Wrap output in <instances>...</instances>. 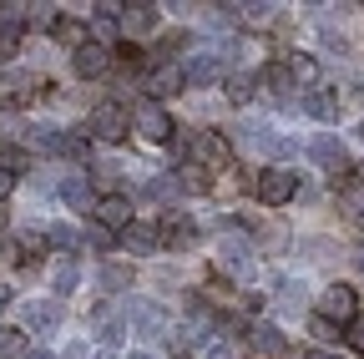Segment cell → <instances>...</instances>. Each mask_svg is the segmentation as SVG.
I'll use <instances>...</instances> for the list:
<instances>
[{
  "label": "cell",
  "instance_id": "836d02e7",
  "mask_svg": "<svg viewBox=\"0 0 364 359\" xmlns=\"http://www.w3.org/2000/svg\"><path fill=\"white\" fill-rule=\"evenodd\" d=\"M344 339H349V349H359V354H364V314H359V319L344 329Z\"/></svg>",
  "mask_w": 364,
  "mask_h": 359
},
{
  "label": "cell",
  "instance_id": "9a60e30c",
  "mask_svg": "<svg viewBox=\"0 0 364 359\" xmlns=\"http://www.w3.org/2000/svg\"><path fill=\"white\" fill-rule=\"evenodd\" d=\"M97 223H102V228H127V223H132V203L127 198H102L97 203Z\"/></svg>",
  "mask_w": 364,
  "mask_h": 359
},
{
  "label": "cell",
  "instance_id": "4316f807",
  "mask_svg": "<svg viewBox=\"0 0 364 359\" xmlns=\"http://www.w3.org/2000/svg\"><path fill=\"white\" fill-rule=\"evenodd\" d=\"M21 51V26H0V61H11Z\"/></svg>",
  "mask_w": 364,
  "mask_h": 359
},
{
  "label": "cell",
  "instance_id": "83f0119b",
  "mask_svg": "<svg viewBox=\"0 0 364 359\" xmlns=\"http://www.w3.org/2000/svg\"><path fill=\"white\" fill-rule=\"evenodd\" d=\"M284 66H289V76H294V81H314V56H299V51H294Z\"/></svg>",
  "mask_w": 364,
  "mask_h": 359
},
{
  "label": "cell",
  "instance_id": "1f68e13d",
  "mask_svg": "<svg viewBox=\"0 0 364 359\" xmlns=\"http://www.w3.org/2000/svg\"><path fill=\"white\" fill-rule=\"evenodd\" d=\"M263 81L273 86V92H294V86H299V81L289 76V66H268V76H263Z\"/></svg>",
  "mask_w": 364,
  "mask_h": 359
},
{
  "label": "cell",
  "instance_id": "f1b7e54d",
  "mask_svg": "<svg viewBox=\"0 0 364 359\" xmlns=\"http://www.w3.org/2000/svg\"><path fill=\"white\" fill-rule=\"evenodd\" d=\"M122 329H127L122 319H102V329H97V339H102V349H117V344H122Z\"/></svg>",
  "mask_w": 364,
  "mask_h": 359
},
{
  "label": "cell",
  "instance_id": "b9f144b4",
  "mask_svg": "<svg viewBox=\"0 0 364 359\" xmlns=\"http://www.w3.org/2000/svg\"><path fill=\"white\" fill-rule=\"evenodd\" d=\"M359 268H364V248H359Z\"/></svg>",
  "mask_w": 364,
  "mask_h": 359
},
{
  "label": "cell",
  "instance_id": "7402d4cb",
  "mask_svg": "<svg viewBox=\"0 0 364 359\" xmlns=\"http://www.w3.org/2000/svg\"><path fill=\"white\" fill-rule=\"evenodd\" d=\"M248 344L263 349V354H284V334L273 329V324H253V329H248Z\"/></svg>",
  "mask_w": 364,
  "mask_h": 359
},
{
  "label": "cell",
  "instance_id": "5b68a950",
  "mask_svg": "<svg viewBox=\"0 0 364 359\" xmlns=\"http://www.w3.org/2000/svg\"><path fill=\"white\" fill-rule=\"evenodd\" d=\"M309 157L324 167V172H334V183H344V172H349V152H344V142H339V137H314V142H309Z\"/></svg>",
  "mask_w": 364,
  "mask_h": 359
},
{
  "label": "cell",
  "instance_id": "5bb4252c",
  "mask_svg": "<svg viewBox=\"0 0 364 359\" xmlns=\"http://www.w3.org/2000/svg\"><path fill=\"white\" fill-rule=\"evenodd\" d=\"M107 66H112V51H107V46H97V41H91L86 51H76V76H86V81H97Z\"/></svg>",
  "mask_w": 364,
  "mask_h": 359
},
{
  "label": "cell",
  "instance_id": "7bdbcfd3",
  "mask_svg": "<svg viewBox=\"0 0 364 359\" xmlns=\"http://www.w3.org/2000/svg\"><path fill=\"white\" fill-rule=\"evenodd\" d=\"M97 359H112V354H107V349H102V354H97Z\"/></svg>",
  "mask_w": 364,
  "mask_h": 359
},
{
  "label": "cell",
  "instance_id": "7a4b0ae2",
  "mask_svg": "<svg viewBox=\"0 0 364 359\" xmlns=\"http://www.w3.org/2000/svg\"><path fill=\"white\" fill-rule=\"evenodd\" d=\"M132 122H136V117H132L122 102H97V107H91V132H97L102 142H122L127 132H132Z\"/></svg>",
  "mask_w": 364,
  "mask_h": 359
},
{
  "label": "cell",
  "instance_id": "484cf974",
  "mask_svg": "<svg viewBox=\"0 0 364 359\" xmlns=\"http://www.w3.org/2000/svg\"><path fill=\"white\" fill-rule=\"evenodd\" d=\"M76 284H81V268H76V263H71V258H66V263H61V268H56V294H71V289H76Z\"/></svg>",
  "mask_w": 364,
  "mask_h": 359
},
{
  "label": "cell",
  "instance_id": "6da1fadb",
  "mask_svg": "<svg viewBox=\"0 0 364 359\" xmlns=\"http://www.w3.org/2000/svg\"><path fill=\"white\" fill-rule=\"evenodd\" d=\"M253 193H258V203H268V208H284V203L299 193V172H289V167H268V172L253 177Z\"/></svg>",
  "mask_w": 364,
  "mask_h": 359
},
{
  "label": "cell",
  "instance_id": "8d00e7d4",
  "mask_svg": "<svg viewBox=\"0 0 364 359\" xmlns=\"http://www.w3.org/2000/svg\"><path fill=\"white\" fill-rule=\"evenodd\" d=\"M61 359H86V344H71V349H66Z\"/></svg>",
  "mask_w": 364,
  "mask_h": 359
},
{
  "label": "cell",
  "instance_id": "f546056e",
  "mask_svg": "<svg viewBox=\"0 0 364 359\" xmlns=\"http://www.w3.org/2000/svg\"><path fill=\"white\" fill-rule=\"evenodd\" d=\"M31 349H26V334H6L0 339V359H26Z\"/></svg>",
  "mask_w": 364,
  "mask_h": 359
},
{
  "label": "cell",
  "instance_id": "ee69618b",
  "mask_svg": "<svg viewBox=\"0 0 364 359\" xmlns=\"http://www.w3.org/2000/svg\"><path fill=\"white\" fill-rule=\"evenodd\" d=\"M359 137H364V122H359Z\"/></svg>",
  "mask_w": 364,
  "mask_h": 359
},
{
  "label": "cell",
  "instance_id": "8fae6325",
  "mask_svg": "<svg viewBox=\"0 0 364 359\" xmlns=\"http://www.w3.org/2000/svg\"><path fill=\"white\" fill-rule=\"evenodd\" d=\"M299 107H304L314 122H334V117H339V92H324V86H318V92H304V97H299Z\"/></svg>",
  "mask_w": 364,
  "mask_h": 359
},
{
  "label": "cell",
  "instance_id": "52a82bcc",
  "mask_svg": "<svg viewBox=\"0 0 364 359\" xmlns=\"http://www.w3.org/2000/svg\"><path fill=\"white\" fill-rule=\"evenodd\" d=\"M136 132H142L147 142H167L172 137V117L157 102H142V107H136Z\"/></svg>",
  "mask_w": 364,
  "mask_h": 359
},
{
  "label": "cell",
  "instance_id": "d6a6232c",
  "mask_svg": "<svg viewBox=\"0 0 364 359\" xmlns=\"http://www.w3.org/2000/svg\"><path fill=\"white\" fill-rule=\"evenodd\" d=\"M86 243L97 248V253H102V248H112L117 238H112V228H102V223H91V228H86Z\"/></svg>",
  "mask_w": 364,
  "mask_h": 359
},
{
  "label": "cell",
  "instance_id": "3957f363",
  "mask_svg": "<svg viewBox=\"0 0 364 359\" xmlns=\"http://www.w3.org/2000/svg\"><path fill=\"white\" fill-rule=\"evenodd\" d=\"M318 319H329V324H339V319H359V299H354V289L349 284H329L324 294H318Z\"/></svg>",
  "mask_w": 364,
  "mask_h": 359
},
{
  "label": "cell",
  "instance_id": "4dcf8cb0",
  "mask_svg": "<svg viewBox=\"0 0 364 359\" xmlns=\"http://www.w3.org/2000/svg\"><path fill=\"white\" fill-rule=\"evenodd\" d=\"M177 183L188 188V193H208V177H203V167H193V162L182 167V177H177Z\"/></svg>",
  "mask_w": 364,
  "mask_h": 359
},
{
  "label": "cell",
  "instance_id": "ba28073f",
  "mask_svg": "<svg viewBox=\"0 0 364 359\" xmlns=\"http://www.w3.org/2000/svg\"><path fill=\"white\" fill-rule=\"evenodd\" d=\"M56 193H61V203L76 208V213H91V208H97V203H91V177H86V172H66Z\"/></svg>",
  "mask_w": 364,
  "mask_h": 359
},
{
  "label": "cell",
  "instance_id": "ac0fdd59",
  "mask_svg": "<svg viewBox=\"0 0 364 359\" xmlns=\"http://www.w3.org/2000/svg\"><path fill=\"white\" fill-rule=\"evenodd\" d=\"M86 31H91V26L66 21V16H61V26H56L51 36H56V46H66V51H86V46H91V41H86Z\"/></svg>",
  "mask_w": 364,
  "mask_h": 359
},
{
  "label": "cell",
  "instance_id": "277c9868",
  "mask_svg": "<svg viewBox=\"0 0 364 359\" xmlns=\"http://www.w3.org/2000/svg\"><path fill=\"white\" fill-rule=\"evenodd\" d=\"M188 152H193V167H203V172H208V167L218 172V167L228 162V142L218 137V132H193V137H188Z\"/></svg>",
  "mask_w": 364,
  "mask_h": 359
},
{
  "label": "cell",
  "instance_id": "4fadbf2b",
  "mask_svg": "<svg viewBox=\"0 0 364 359\" xmlns=\"http://www.w3.org/2000/svg\"><path fill=\"white\" fill-rule=\"evenodd\" d=\"M182 86H188V71H182V66H157L147 76V92L152 97H172V92H182Z\"/></svg>",
  "mask_w": 364,
  "mask_h": 359
},
{
  "label": "cell",
  "instance_id": "74e56055",
  "mask_svg": "<svg viewBox=\"0 0 364 359\" xmlns=\"http://www.w3.org/2000/svg\"><path fill=\"white\" fill-rule=\"evenodd\" d=\"M11 183H16V177H11V172H0V198H6V193H11Z\"/></svg>",
  "mask_w": 364,
  "mask_h": 359
},
{
  "label": "cell",
  "instance_id": "d4e9b609",
  "mask_svg": "<svg viewBox=\"0 0 364 359\" xmlns=\"http://www.w3.org/2000/svg\"><path fill=\"white\" fill-rule=\"evenodd\" d=\"M177 193H182L177 177H152V183L142 188V198H177Z\"/></svg>",
  "mask_w": 364,
  "mask_h": 359
},
{
  "label": "cell",
  "instance_id": "d6986e66",
  "mask_svg": "<svg viewBox=\"0 0 364 359\" xmlns=\"http://www.w3.org/2000/svg\"><path fill=\"white\" fill-rule=\"evenodd\" d=\"M218 263L238 274V268H248V263H253V248H248L243 238H228V243H218Z\"/></svg>",
  "mask_w": 364,
  "mask_h": 359
},
{
  "label": "cell",
  "instance_id": "f35d334b",
  "mask_svg": "<svg viewBox=\"0 0 364 359\" xmlns=\"http://www.w3.org/2000/svg\"><path fill=\"white\" fill-rule=\"evenodd\" d=\"M26 359H56V354H51V349H31Z\"/></svg>",
  "mask_w": 364,
  "mask_h": 359
},
{
  "label": "cell",
  "instance_id": "8992f818",
  "mask_svg": "<svg viewBox=\"0 0 364 359\" xmlns=\"http://www.w3.org/2000/svg\"><path fill=\"white\" fill-rule=\"evenodd\" d=\"M41 152H61V157H86V137H76V132H61V127H36L31 137Z\"/></svg>",
  "mask_w": 364,
  "mask_h": 359
},
{
  "label": "cell",
  "instance_id": "e575fe53",
  "mask_svg": "<svg viewBox=\"0 0 364 359\" xmlns=\"http://www.w3.org/2000/svg\"><path fill=\"white\" fill-rule=\"evenodd\" d=\"M117 56H122L127 66H142V51H136V46H132V41H122V46H117Z\"/></svg>",
  "mask_w": 364,
  "mask_h": 359
},
{
  "label": "cell",
  "instance_id": "9c48e42d",
  "mask_svg": "<svg viewBox=\"0 0 364 359\" xmlns=\"http://www.w3.org/2000/svg\"><path fill=\"white\" fill-rule=\"evenodd\" d=\"M21 319H26V329H56L61 324V304L56 299H31L21 309Z\"/></svg>",
  "mask_w": 364,
  "mask_h": 359
},
{
  "label": "cell",
  "instance_id": "ffe728a7",
  "mask_svg": "<svg viewBox=\"0 0 364 359\" xmlns=\"http://www.w3.org/2000/svg\"><path fill=\"white\" fill-rule=\"evenodd\" d=\"M122 21H127V31H136V36H142V31H152L162 16H157V6H147V0H136V6H127L122 11Z\"/></svg>",
  "mask_w": 364,
  "mask_h": 359
},
{
  "label": "cell",
  "instance_id": "7c38bea8",
  "mask_svg": "<svg viewBox=\"0 0 364 359\" xmlns=\"http://www.w3.org/2000/svg\"><path fill=\"white\" fill-rule=\"evenodd\" d=\"M122 243L132 253H157L162 248V228H157V223H132V228L122 233Z\"/></svg>",
  "mask_w": 364,
  "mask_h": 359
},
{
  "label": "cell",
  "instance_id": "60d3db41",
  "mask_svg": "<svg viewBox=\"0 0 364 359\" xmlns=\"http://www.w3.org/2000/svg\"><path fill=\"white\" fill-rule=\"evenodd\" d=\"M304 359H339V354H304Z\"/></svg>",
  "mask_w": 364,
  "mask_h": 359
},
{
  "label": "cell",
  "instance_id": "e0dca14e",
  "mask_svg": "<svg viewBox=\"0 0 364 359\" xmlns=\"http://www.w3.org/2000/svg\"><path fill=\"white\" fill-rule=\"evenodd\" d=\"M132 284H136V274H132L127 263H107L102 274H97V289H102V294H122V289H132Z\"/></svg>",
  "mask_w": 364,
  "mask_h": 359
},
{
  "label": "cell",
  "instance_id": "44dd1931",
  "mask_svg": "<svg viewBox=\"0 0 364 359\" xmlns=\"http://www.w3.org/2000/svg\"><path fill=\"white\" fill-rule=\"evenodd\" d=\"M182 71H188V81H198V86H213L218 71H223V61H218V56H193Z\"/></svg>",
  "mask_w": 364,
  "mask_h": 359
},
{
  "label": "cell",
  "instance_id": "ab89813d",
  "mask_svg": "<svg viewBox=\"0 0 364 359\" xmlns=\"http://www.w3.org/2000/svg\"><path fill=\"white\" fill-rule=\"evenodd\" d=\"M127 359H157V354H152V349H136V354H127Z\"/></svg>",
  "mask_w": 364,
  "mask_h": 359
},
{
  "label": "cell",
  "instance_id": "2e32d148",
  "mask_svg": "<svg viewBox=\"0 0 364 359\" xmlns=\"http://www.w3.org/2000/svg\"><path fill=\"white\" fill-rule=\"evenodd\" d=\"M132 324H136V334H162L167 329V314L157 304H132Z\"/></svg>",
  "mask_w": 364,
  "mask_h": 359
},
{
  "label": "cell",
  "instance_id": "cb8c5ba5",
  "mask_svg": "<svg viewBox=\"0 0 364 359\" xmlns=\"http://www.w3.org/2000/svg\"><path fill=\"white\" fill-rule=\"evenodd\" d=\"M46 243H51V248H61V253H76V228H66V223H56V228L51 233H46Z\"/></svg>",
  "mask_w": 364,
  "mask_h": 359
},
{
  "label": "cell",
  "instance_id": "30bf717a",
  "mask_svg": "<svg viewBox=\"0 0 364 359\" xmlns=\"http://www.w3.org/2000/svg\"><path fill=\"white\" fill-rule=\"evenodd\" d=\"M243 147H253V152H294V142L289 137H279L273 127H243Z\"/></svg>",
  "mask_w": 364,
  "mask_h": 359
},
{
  "label": "cell",
  "instance_id": "d590c367",
  "mask_svg": "<svg viewBox=\"0 0 364 359\" xmlns=\"http://www.w3.org/2000/svg\"><path fill=\"white\" fill-rule=\"evenodd\" d=\"M314 334L318 339H339V324H329V319H318V314H314Z\"/></svg>",
  "mask_w": 364,
  "mask_h": 359
},
{
  "label": "cell",
  "instance_id": "603a6c76",
  "mask_svg": "<svg viewBox=\"0 0 364 359\" xmlns=\"http://www.w3.org/2000/svg\"><path fill=\"white\" fill-rule=\"evenodd\" d=\"M223 86H228V102H238V107H243V102L253 97V86H258V81H253L248 71H233V76H228Z\"/></svg>",
  "mask_w": 364,
  "mask_h": 359
}]
</instances>
